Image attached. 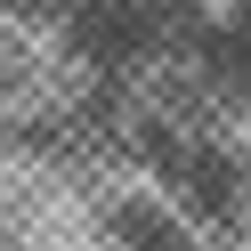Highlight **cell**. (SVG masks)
<instances>
[{
	"label": "cell",
	"instance_id": "obj_1",
	"mask_svg": "<svg viewBox=\"0 0 251 251\" xmlns=\"http://www.w3.org/2000/svg\"><path fill=\"white\" fill-rule=\"evenodd\" d=\"M114 227H122V243H130V251H202L195 235H186L170 211H154V202H122Z\"/></svg>",
	"mask_w": 251,
	"mask_h": 251
}]
</instances>
